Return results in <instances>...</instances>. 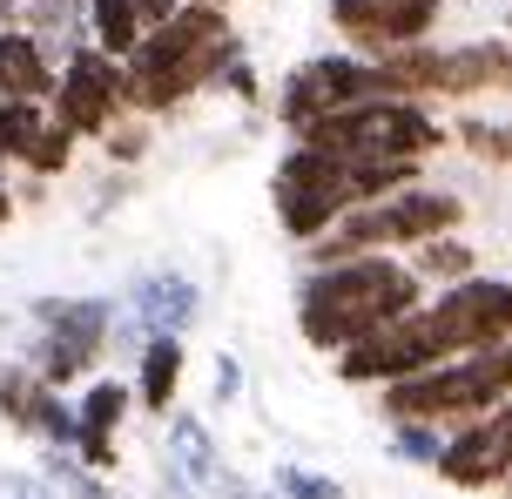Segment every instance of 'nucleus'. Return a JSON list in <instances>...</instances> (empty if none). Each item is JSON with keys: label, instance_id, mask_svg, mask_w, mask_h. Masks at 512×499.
I'll return each instance as SVG.
<instances>
[{"label": "nucleus", "instance_id": "6ab92c4d", "mask_svg": "<svg viewBox=\"0 0 512 499\" xmlns=\"http://www.w3.org/2000/svg\"><path fill=\"white\" fill-rule=\"evenodd\" d=\"M88 48H102L108 61H128L135 41H142V27H135V0H88Z\"/></svg>", "mask_w": 512, "mask_h": 499}, {"label": "nucleus", "instance_id": "9d476101", "mask_svg": "<svg viewBox=\"0 0 512 499\" xmlns=\"http://www.w3.org/2000/svg\"><path fill=\"white\" fill-rule=\"evenodd\" d=\"M432 473L445 479V486H459V493L506 486L512 479V398L492 405L486 419H465L459 432H445V452H438Z\"/></svg>", "mask_w": 512, "mask_h": 499}, {"label": "nucleus", "instance_id": "f8f14e48", "mask_svg": "<svg viewBox=\"0 0 512 499\" xmlns=\"http://www.w3.org/2000/svg\"><path fill=\"white\" fill-rule=\"evenodd\" d=\"M432 365H445V358L432 351L418 311L398 317V324H384V331H371V338L351 344V351H337V378H344V385H405V378H418V371H432Z\"/></svg>", "mask_w": 512, "mask_h": 499}, {"label": "nucleus", "instance_id": "c9c22d12", "mask_svg": "<svg viewBox=\"0 0 512 499\" xmlns=\"http://www.w3.org/2000/svg\"><path fill=\"white\" fill-rule=\"evenodd\" d=\"M21 7H41V0H21Z\"/></svg>", "mask_w": 512, "mask_h": 499}, {"label": "nucleus", "instance_id": "393cba45", "mask_svg": "<svg viewBox=\"0 0 512 499\" xmlns=\"http://www.w3.org/2000/svg\"><path fill=\"white\" fill-rule=\"evenodd\" d=\"M391 452H398L405 466H438L445 432H438V425H418V419H398V425H391Z\"/></svg>", "mask_w": 512, "mask_h": 499}, {"label": "nucleus", "instance_id": "b1692460", "mask_svg": "<svg viewBox=\"0 0 512 499\" xmlns=\"http://www.w3.org/2000/svg\"><path fill=\"white\" fill-rule=\"evenodd\" d=\"M34 398H41V378H34V371L27 365H0V419L14 425V432H27Z\"/></svg>", "mask_w": 512, "mask_h": 499}, {"label": "nucleus", "instance_id": "423d86ee", "mask_svg": "<svg viewBox=\"0 0 512 499\" xmlns=\"http://www.w3.org/2000/svg\"><path fill=\"white\" fill-rule=\"evenodd\" d=\"M270 196H277V223L297 243H317L337 216L358 210V196H351V162L324 156V149H310V142H297V149L277 162Z\"/></svg>", "mask_w": 512, "mask_h": 499}, {"label": "nucleus", "instance_id": "e433bc0d", "mask_svg": "<svg viewBox=\"0 0 512 499\" xmlns=\"http://www.w3.org/2000/svg\"><path fill=\"white\" fill-rule=\"evenodd\" d=\"M506 48H512V41H506Z\"/></svg>", "mask_w": 512, "mask_h": 499}, {"label": "nucleus", "instance_id": "5701e85b", "mask_svg": "<svg viewBox=\"0 0 512 499\" xmlns=\"http://www.w3.org/2000/svg\"><path fill=\"white\" fill-rule=\"evenodd\" d=\"M41 122H48L41 102H0V162H21Z\"/></svg>", "mask_w": 512, "mask_h": 499}, {"label": "nucleus", "instance_id": "39448f33", "mask_svg": "<svg viewBox=\"0 0 512 499\" xmlns=\"http://www.w3.org/2000/svg\"><path fill=\"white\" fill-rule=\"evenodd\" d=\"M34 324H41V338H34V378L61 392V385H75L81 371L95 365L115 338V304L108 297H34Z\"/></svg>", "mask_w": 512, "mask_h": 499}, {"label": "nucleus", "instance_id": "f3484780", "mask_svg": "<svg viewBox=\"0 0 512 499\" xmlns=\"http://www.w3.org/2000/svg\"><path fill=\"white\" fill-rule=\"evenodd\" d=\"M182 338H149L142 344V371H135V398L149 405V412H162L169 419V398H176V385H182Z\"/></svg>", "mask_w": 512, "mask_h": 499}, {"label": "nucleus", "instance_id": "dca6fc26", "mask_svg": "<svg viewBox=\"0 0 512 499\" xmlns=\"http://www.w3.org/2000/svg\"><path fill=\"white\" fill-rule=\"evenodd\" d=\"M0 102H54V61L34 48L27 27H7L0 34Z\"/></svg>", "mask_w": 512, "mask_h": 499}, {"label": "nucleus", "instance_id": "6e6552de", "mask_svg": "<svg viewBox=\"0 0 512 499\" xmlns=\"http://www.w3.org/2000/svg\"><path fill=\"white\" fill-rule=\"evenodd\" d=\"M358 102H384L378 95V68L364 54H310L304 68H290L277 88V122L304 135L310 122H324L337 108H358Z\"/></svg>", "mask_w": 512, "mask_h": 499}, {"label": "nucleus", "instance_id": "a878e982", "mask_svg": "<svg viewBox=\"0 0 512 499\" xmlns=\"http://www.w3.org/2000/svg\"><path fill=\"white\" fill-rule=\"evenodd\" d=\"M270 493L277 499H344V486H337L331 473H310V466H290V459H283L277 473H270Z\"/></svg>", "mask_w": 512, "mask_h": 499}, {"label": "nucleus", "instance_id": "f704fd0d", "mask_svg": "<svg viewBox=\"0 0 512 499\" xmlns=\"http://www.w3.org/2000/svg\"><path fill=\"white\" fill-rule=\"evenodd\" d=\"M182 7H230V0H182Z\"/></svg>", "mask_w": 512, "mask_h": 499}, {"label": "nucleus", "instance_id": "72a5a7b5", "mask_svg": "<svg viewBox=\"0 0 512 499\" xmlns=\"http://www.w3.org/2000/svg\"><path fill=\"white\" fill-rule=\"evenodd\" d=\"M7 216H14V189L0 183V223H7Z\"/></svg>", "mask_w": 512, "mask_h": 499}, {"label": "nucleus", "instance_id": "20e7f679", "mask_svg": "<svg viewBox=\"0 0 512 499\" xmlns=\"http://www.w3.org/2000/svg\"><path fill=\"white\" fill-rule=\"evenodd\" d=\"M297 142L324 149L337 162H425L445 142L438 115L425 102H358V108H337L324 122H310Z\"/></svg>", "mask_w": 512, "mask_h": 499}, {"label": "nucleus", "instance_id": "4be33fe9", "mask_svg": "<svg viewBox=\"0 0 512 499\" xmlns=\"http://www.w3.org/2000/svg\"><path fill=\"white\" fill-rule=\"evenodd\" d=\"M41 479H48V493H54V499H108V493H102V479L88 473L75 452H48V459H41Z\"/></svg>", "mask_w": 512, "mask_h": 499}, {"label": "nucleus", "instance_id": "cd10ccee", "mask_svg": "<svg viewBox=\"0 0 512 499\" xmlns=\"http://www.w3.org/2000/svg\"><path fill=\"white\" fill-rule=\"evenodd\" d=\"M102 142H108V156H115V162H135L142 149H149V129H142V122H115Z\"/></svg>", "mask_w": 512, "mask_h": 499}, {"label": "nucleus", "instance_id": "412c9836", "mask_svg": "<svg viewBox=\"0 0 512 499\" xmlns=\"http://www.w3.org/2000/svg\"><path fill=\"white\" fill-rule=\"evenodd\" d=\"M68 156H75V135L61 129V122H41V129H34V142H27V156H21V169L27 176H41V183H48V176H61V169H68Z\"/></svg>", "mask_w": 512, "mask_h": 499}, {"label": "nucleus", "instance_id": "0eeeda50", "mask_svg": "<svg viewBox=\"0 0 512 499\" xmlns=\"http://www.w3.org/2000/svg\"><path fill=\"white\" fill-rule=\"evenodd\" d=\"M418 324H425V338H432L438 358H465V351L512 344V284L506 277L445 284L432 304H418Z\"/></svg>", "mask_w": 512, "mask_h": 499}, {"label": "nucleus", "instance_id": "ddd939ff", "mask_svg": "<svg viewBox=\"0 0 512 499\" xmlns=\"http://www.w3.org/2000/svg\"><path fill=\"white\" fill-rule=\"evenodd\" d=\"M196 311H203V290L189 284L182 270H149V277L128 284V331H142V344L182 338L196 324Z\"/></svg>", "mask_w": 512, "mask_h": 499}, {"label": "nucleus", "instance_id": "bb28decb", "mask_svg": "<svg viewBox=\"0 0 512 499\" xmlns=\"http://www.w3.org/2000/svg\"><path fill=\"white\" fill-rule=\"evenodd\" d=\"M459 142L472 149L479 162H512V122H486V115H465L459 122Z\"/></svg>", "mask_w": 512, "mask_h": 499}, {"label": "nucleus", "instance_id": "2f4dec72", "mask_svg": "<svg viewBox=\"0 0 512 499\" xmlns=\"http://www.w3.org/2000/svg\"><path fill=\"white\" fill-rule=\"evenodd\" d=\"M236 392H243V365H236L230 351H223V358H216V398H223V405H230Z\"/></svg>", "mask_w": 512, "mask_h": 499}, {"label": "nucleus", "instance_id": "9b49d317", "mask_svg": "<svg viewBox=\"0 0 512 499\" xmlns=\"http://www.w3.org/2000/svg\"><path fill=\"white\" fill-rule=\"evenodd\" d=\"M432 21H438V0H331V27L364 61L398 48H425Z\"/></svg>", "mask_w": 512, "mask_h": 499}, {"label": "nucleus", "instance_id": "2eb2a0df", "mask_svg": "<svg viewBox=\"0 0 512 499\" xmlns=\"http://www.w3.org/2000/svg\"><path fill=\"white\" fill-rule=\"evenodd\" d=\"M512 81V48L506 41H465L438 48V95H486Z\"/></svg>", "mask_w": 512, "mask_h": 499}, {"label": "nucleus", "instance_id": "4468645a", "mask_svg": "<svg viewBox=\"0 0 512 499\" xmlns=\"http://www.w3.org/2000/svg\"><path fill=\"white\" fill-rule=\"evenodd\" d=\"M128 385L122 378H95L88 392H81L75 405V459L88 466V473H108L115 466V425L128 419Z\"/></svg>", "mask_w": 512, "mask_h": 499}, {"label": "nucleus", "instance_id": "7c9ffc66", "mask_svg": "<svg viewBox=\"0 0 512 499\" xmlns=\"http://www.w3.org/2000/svg\"><path fill=\"white\" fill-rule=\"evenodd\" d=\"M176 7H182V0H135V27H142V34H155V27L169 21Z\"/></svg>", "mask_w": 512, "mask_h": 499}, {"label": "nucleus", "instance_id": "c85d7f7f", "mask_svg": "<svg viewBox=\"0 0 512 499\" xmlns=\"http://www.w3.org/2000/svg\"><path fill=\"white\" fill-rule=\"evenodd\" d=\"M216 88H230V95H243V102H256V68L243 61V48H236L230 61L216 68Z\"/></svg>", "mask_w": 512, "mask_h": 499}, {"label": "nucleus", "instance_id": "7ed1b4c3", "mask_svg": "<svg viewBox=\"0 0 512 499\" xmlns=\"http://www.w3.org/2000/svg\"><path fill=\"white\" fill-rule=\"evenodd\" d=\"M512 398V344H492V351H465V358H445V365L418 371L405 385H384V419H418V425H465L486 419L492 405Z\"/></svg>", "mask_w": 512, "mask_h": 499}, {"label": "nucleus", "instance_id": "aec40b11", "mask_svg": "<svg viewBox=\"0 0 512 499\" xmlns=\"http://www.w3.org/2000/svg\"><path fill=\"white\" fill-rule=\"evenodd\" d=\"M411 277L418 284H465L472 277V250H465L459 237H432V243H418V263H411Z\"/></svg>", "mask_w": 512, "mask_h": 499}, {"label": "nucleus", "instance_id": "f257e3e1", "mask_svg": "<svg viewBox=\"0 0 512 499\" xmlns=\"http://www.w3.org/2000/svg\"><path fill=\"white\" fill-rule=\"evenodd\" d=\"M425 304V284L398 257H344L297 284V331L317 351H351L371 331L398 324Z\"/></svg>", "mask_w": 512, "mask_h": 499}, {"label": "nucleus", "instance_id": "473e14b6", "mask_svg": "<svg viewBox=\"0 0 512 499\" xmlns=\"http://www.w3.org/2000/svg\"><path fill=\"white\" fill-rule=\"evenodd\" d=\"M7 27H21V0H0V34Z\"/></svg>", "mask_w": 512, "mask_h": 499}, {"label": "nucleus", "instance_id": "1a4fd4ad", "mask_svg": "<svg viewBox=\"0 0 512 499\" xmlns=\"http://www.w3.org/2000/svg\"><path fill=\"white\" fill-rule=\"evenodd\" d=\"M48 115H54L68 135H75V142H81V135H108V129L128 115L122 61H108L102 48H88V41H81V48L61 61V75H54Z\"/></svg>", "mask_w": 512, "mask_h": 499}, {"label": "nucleus", "instance_id": "f03ea898", "mask_svg": "<svg viewBox=\"0 0 512 499\" xmlns=\"http://www.w3.org/2000/svg\"><path fill=\"white\" fill-rule=\"evenodd\" d=\"M236 54V34L223 21V7H176L169 21L142 34L135 54L122 61V88L135 115H162V108L189 102L196 88L216 81V68Z\"/></svg>", "mask_w": 512, "mask_h": 499}, {"label": "nucleus", "instance_id": "a211bd4d", "mask_svg": "<svg viewBox=\"0 0 512 499\" xmlns=\"http://www.w3.org/2000/svg\"><path fill=\"white\" fill-rule=\"evenodd\" d=\"M169 466H176L182 479H196V486H209V479L223 473L216 439H209V425L196 419V412H169Z\"/></svg>", "mask_w": 512, "mask_h": 499}, {"label": "nucleus", "instance_id": "c756f323", "mask_svg": "<svg viewBox=\"0 0 512 499\" xmlns=\"http://www.w3.org/2000/svg\"><path fill=\"white\" fill-rule=\"evenodd\" d=\"M0 499H54V493H48V479H34V473H0Z\"/></svg>", "mask_w": 512, "mask_h": 499}]
</instances>
